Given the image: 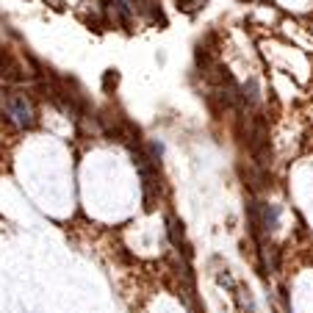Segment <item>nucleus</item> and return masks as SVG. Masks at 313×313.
<instances>
[{
    "label": "nucleus",
    "mask_w": 313,
    "mask_h": 313,
    "mask_svg": "<svg viewBox=\"0 0 313 313\" xmlns=\"http://www.w3.org/2000/svg\"><path fill=\"white\" fill-rule=\"evenodd\" d=\"M3 111H6V116L20 128H30L36 122L34 120V106H30V100H25L22 94L6 97V100H3Z\"/></svg>",
    "instance_id": "nucleus-1"
}]
</instances>
